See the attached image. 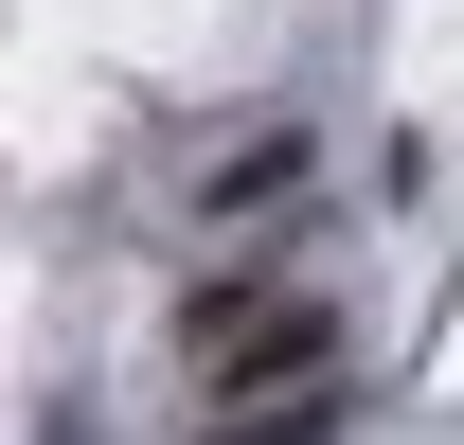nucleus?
Masks as SVG:
<instances>
[{
    "mask_svg": "<svg viewBox=\"0 0 464 445\" xmlns=\"http://www.w3.org/2000/svg\"><path fill=\"white\" fill-rule=\"evenodd\" d=\"M340 428H357V392L322 374V392H268V410H215L197 445H340Z\"/></svg>",
    "mask_w": 464,
    "mask_h": 445,
    "instance_id": "7ed1b4c3",
    "label": "nucleus"
},
{
    "mask_svg": "<svg viewBox=\"0 0 464 445\" xmlns=\"http://www.w3.org/2000/svg\"><path fill=\"white\" fill-rule=\"evenodd\" d=\"M179 356H197V410H268V392L340 374V303L286 268H197L179 285Z\"/></svg>",
    "mask_w": 464,
    "mask_h": 445,
    "instance_id": "f257e3e1",
    "label": "nucleus"
},
{
    "mask_svg": "<svg viewBox=\"0 0 464 445\" xmlns=\"http://www.w3.org/2000/svg\"><path fill=\"white\" fill-rule=\"evenodd\" d=\"M286 196H304V125H250V143H232V161L197 178V214H215V232H250V214H286Z\"/></svg>",
    "mask_w": 464,
    "mask_h": 445,
    "instance_id": "f03ea898",
    "label": "nucleus"
}]
</instances>
